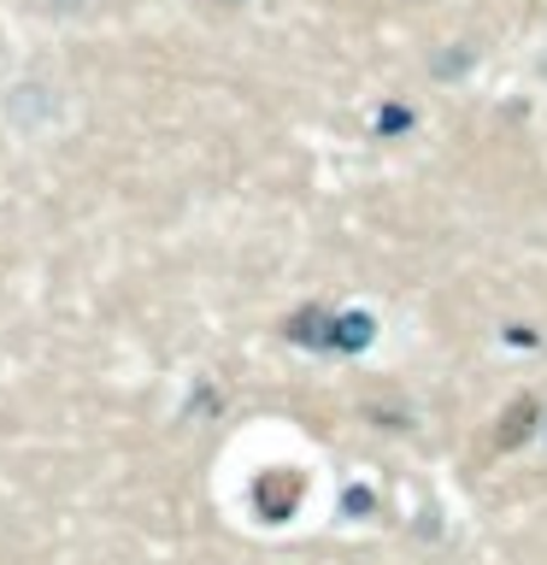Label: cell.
<instances>
[{
	"mask_svg": "<svg viewBox=\"0 0 547 565\" xmlns=\"http://www.w3.org/2000/svg\"><path fill=\"white\" fill-rule=\"evenodd\" d=\"M289 342H300V348H330L335 342V324H330V318L324 312H300V318H289Z\"/></svg>",
	"mask_w": 547,
	"mask_h": 565,
	"instance_id": "cell-1",
	"label": "cell"
},
{
	"mask_svg": "<svg viewBox=\"0 0 547 565\" xmlns=\"http://www.w3.org/2000/svg\"><path fill=\"white\" fill-rule=\"evenodd\" d=\"M371 318L365 312H353V318H335V342L330 348H342V353H360V348H371Z\"/></svg>",
	"mask_w": 547,
	"mask_h": 565,
	"instance_id": "cell-2",
	"label": "cell"
},
{
	"mask_svg": "<svg viewBox=\"0 0 547 565\" xmlns=\"http://www.w3.org/2000/svg\"><path fill=\"white\" fill-rule=\"evenodd\" d=\"M529 401H518V406H512V418H506V430H501V441H506V448H512V441H524V430H529Z\"/></svg>",
	"mask_w": 547,
	"mask_h": 565,
	"instance_id": "cell-3",
	"label": "cell"
},
{
	"mask_svg": "<svg viewBox=\"0 0 547 565\" xmlns=\"http://www.w3.org/2000/svg\"><path fill=\"white\" fill-rule=\"evenodd\" d=\"M383 130H412V113H400V106H388V113H383Z\"/></svg>",
	"mask_w": 547,
	"mask_h": 565,
	"instance_id": "cell-4",
	"label": "cell"
}]
</instances>
